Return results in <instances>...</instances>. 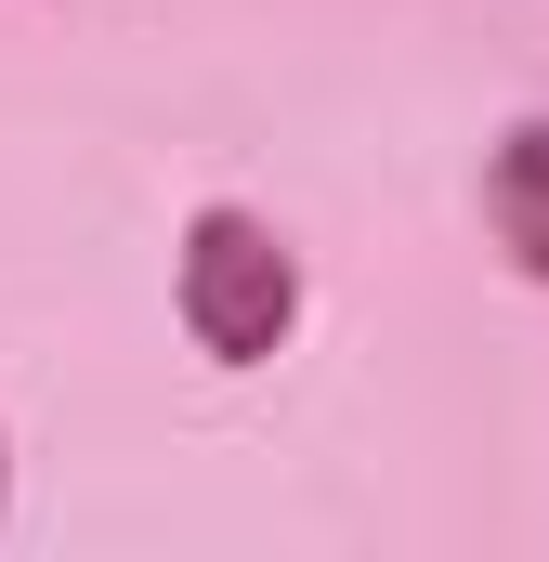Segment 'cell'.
<instances>
[{"label":"cell","instance_id":"cell-1","mask_svg":"<svg viewBox=\"0 0 549 562\" xmlns=\"http://www.w3.org/2000/svg\"><path fill=\"white\" fill-rule=\"evenodd\" d=\"M288 314H301V262L249 210H197L183 223V327H197V353L210 367H262L288 340Z\"/></svg>","mask_w":549,"mask_h":562},{"label":"cell","instance_id":"cell-2","mask_svg":"<svg viewBox=\"0 0 549 562\" xmlns=\"http://www.w3.org/2000/svg\"><path fill=\"white\" fill-rule=\"evenodd\" d=\"M484 210H497V236H511V262L549 288V119L497 144V170H484Z\"/></svg>","mask_w":549,"mask_h":562}]
</instances>
